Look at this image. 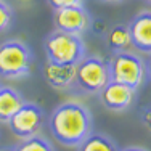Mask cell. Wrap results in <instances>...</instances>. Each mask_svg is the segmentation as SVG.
Instances as JSON below:
<instances>
[{"mask_svg": "<svg viewBox=\"0 0 151 151\" xmlns=\"http://www.w3.org/2000/svg\"><path fill=\"white\" fill-rule=\"evenodd\" d=\"M32 52L24 42L12 39L0 44V77L23 79L31 74Z\"/></svg>", "mask_w": 151, "mask_h": 151, "instance_id": "obj_4", "label": "cell"}, {"mask_svg": "<svg viewBox=\"0 0 151 151\" xmlns=\"http://www.w3.org/2000/svg\"><path fill=\"white\" fill-rule=\"evenodd\" d=\"M130 45L135 50L143 53L151 52V13L150 10L137 13L132 21L127 24Z\"/></svg>", "mask_w": 151, "mask_h": 151, "instance_id": "obj_9", "label": "cell"}, {"mask_svg": "<svg viewBox=\"0 0 151 151\" xmlns=\"http://www.w3.org/2000/svg\"><path fill=\"white\" fill-rule=\"evenodd\" d=\"M111 81L108 61L96 55H87L76 64L74 88L84 93H100L103 87Z\"/></svg>", "mask_w": 151, "mask_h": 151, "instance_id": "obj_5", "label": "cell"}, {"mask_svg": "<svg viewBox=\"0 0 151 151\" xmlns=\"http://www.w3.org/2000/svg\"><path fill=\"white\" fill-rule=\"evenodd\" d=\"M24 103L21 93L13 87L3 85L0 87V122H8L10 117L16 113Z\"/></svg>", "mask_w": 151, "mask_h": 151, "instance_id": "obj_11", "label": "cell"}, {"mask_svg": "<svg viewBox=\"0 0 151 151\" xmlns=\"http://www.w3.org/2000/svg\"><path fill=\"white\" fill-rule=\"evenodd\" d=\"M0 151H15L13 148H3V150H0Z\"/></svg>", "mask_w": 151, "mask_h": 151, "instance_id": "obj_18", "label": "cell"}, {"mask_svg": "<svg viewBox=\"0 0 151 151\" xmlns=\"http://www.w3.org/2000/svg\"><path fill=\"white\" fill-rule=\"evenodd\" d=\"M119 151H148V150L140 148V146H129V148H124V150H119Z\"/></svg>", "mask_w": 151, "mask_h": 151, "instance_id": "obj_17", "label": "cell"}, {"mask_svg": "<svg viewBox=\"0 0 151 151\" xmlns=\"http://www.w3.org/2000/svg\"><path fill=\"white\" fill-rule=\"evenodd\" d=\"M47 61L56 64H77L87 56V47L82 40V35L68 34L63 31H53L47 35L45 42Z\"/></svg>", "mask_w": 151, "mask_h": 151, "instance_id": "obj_2", "label": "cell"}, {"mask_svg": "<svg viewBox=\"0 0 151 151\" xmlns=\"http://www.w3.org/2000/svg\"><path fill=\"white\" fill-rule=\"evenodd\" d=\"M48 127L58 143L76 148L92 134V113L79 101H63L50 114Z\"/></svg>", "mask_w": 151, "mask_h": 151, "instance_id": "obj_1", "label": "cell"}, {"mask_svg": "<svg viewBox=\"0 0 151 151\" xmlns=\"http://www.w3.org/2000/svg\"><path fill=\"white\" fill-rule=\"evenodd\" d=\"M50 3L53 10H60L64 6H76V5H82L84 0H47Z\"/></svg>", "mask_w": 151, "mask_h": 151, "instance_id": "obj_16", "label": "cell"}, {"mask_svg": "<svg viewBox=\"0 0 151 151\" xmlns=\"http://www.w3.org/2000/svg\"><path fill=\"white\" fill-rule=\"evenodd\" d=\"M77 151H119L113 138L105 134H90L81 145Z\"/></svg>", "mask_w": 151, "mask_h": 151, "instance_id": "obj_12", "label": "cell"}, {"mask_svg": "<svg viewBox=\"0 0 151 151\" xmlns=\"http://www.w3.org/2000/svg\"><path fill=\"white\" fill-rule=\"evenodd\" d=\"M44 121H45L44 109L37 103L24 101L19 109L10 117V121L6 124H8L13 135L24 140L37 135L40 132L42 125H44Z\"/></svg>", "mask_w": 151, "mask_h": 151, "instance_id": "obj_6", "label": "cell"}, {"mask_svg": "<svg viewBox=\"0 0 151 151\" xmlns=\"http://www.w3.org/2000/svg\"><path fill=\"white\" fill-rule=\"evenodd\" d=\"M106 42L113 52H122L130 47V35L125 24H116L109 29L106 35Z\"/></svg>", "mask_w": 151, "mask_h": 151, "instance_id": "obj_13", "label": "cell"}, {"mask_svg": "<svg viewBox=\"0 0 151 151\" xmlns=\"http://www.w3.org/2000/svg\"><path fill=\"white\" fill-rule=\"evenodd\" d=\"M13 150L15 151H55L48 140L39 134L34 137H29V138L21 140Z\"/></svg>", "mask_w": 151, "mask_h": 151, "instance_id": "obj_14", "label": "cell"}, {"mask_svg": "<svg viewBox=\"0 0 151 151\" xmlns=\"http://www.w3.org/2000/svg\"><path fill=\"white\" fill-rule=\"evenodd\" d=\"M100 100L106 109L121 113V111H125L132 106L135 100V90L130 88L129 85L109 81L100 90Z\"/></svg>", "mask_w": 151, "mask_h": 151, "instance_id": "obj_8", "label": "cell"}, {"mask_svg": "<svg viewBox=\"0 0 151 151\" xmlns=\"http://www.w3.org/2000/svg\"><path fill=\"white\" fill-rule=\"evenodd\" d=\"M53 23H55L56 31H63L74 35H82L90 26V15L85 12V8L82 5L64 6V8L55 10Z\"/></svg>", "mask_w": 151, "mask_h": 151, "instance_id": "obj_7", "label": "cell"}, {"mask_svg": "<svg viewBox=\"0 0 151 151\" xmlns=\"http://www.w3.org/2000/svg\"><path fill=\"white\" fill-rule=\"evenodd\" d=\"M103 2H119V0H103Z\"/></svg>", "mask_w": 151, "mask_h": 151, "instance_id": "obj_19", "label": "cell"}, {"mask_svg": "<svg viewBox=\"0 0 151 151\" xmlns=\"http://www.w3.org/2000/svg\"><path fill=\"white\" fill-rule=\"evenodd\" d=\"M13 21V12L8 6V3H5L3 0H0V34L5 31H8V27L12 26Z\"/></svg>", "mask_w": 151, "mask_h": 151, "instance_id": "obj_15", "label": "cell"}, {"mask_svg": "<svg viewBox=\"0 0 151 151\" xmlns=\"http://www.w3.org/2000/svg\"><path fill=\"white\" fill-rule=\"evenodd\" d=\"M44 77L47 84L55 90H69V88H74L76 66L74 64H56L47 61L44 66Z\"/></svg>", "mask_w": 151, "mask_h": 151, "instance_id": "obj_10", "label": "cell"}, {"mask_svg": "<svg viewBox=\"0 0 151 151\" xmlns=\"http://www.w3.org/2000/svg\"><path fill=\"white\" fill-rule=\"evenodd\" d=\"M145 2H150V0H145Z\"/></svg>", "mask_w": 151, "mask_h": 151, "instance_id": "obj_20", "label": "cell"}, {"mask_svg": "<svg viewBox=\"0 0 151 151\" xmlns=\"http://www.w3.org/2000/svg\"><path fill=\"white\" fill-rule=\"evenodd\" d=\"M108 68H109L111 81L129 85L134 90H138L146 79L145 61L129 50L113 52L108 61Z\"/></svg>", "mask_w": 151, "mask_h": 151, "instance_id": "obj_3", "label": "cell"}]
</instances>
